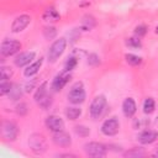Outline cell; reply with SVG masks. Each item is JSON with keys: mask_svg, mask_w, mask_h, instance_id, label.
Wrapping results in <instances>:
<instances>
[{"mask_svg": "<svg viewBox=\"0 0 158 158\" xmlns=\"http://www.w3.org/2000/svg\"><path fill=\"white\" fill-rule=\"evenodd\" d=\"M12 77V69L10 67H1L0 68V79L7 80Z\"/></svg>", "mask_w": 158, "mask_h": 158, "instance_id": "83f0119b", "label": "cell"}, {"mask_svg": "<svg viewBox=\"0 0 158 158\" xmlns=\"http://www.w3.org/2000/svg\"><path fill=\"white\" fill-rule=\"evenodd\" d=\"M156 109V102L152 98H147L144 101H143V112L144 114H152Z\"/></svg>", "mask_w": 158, "mask_h": 158, "instance_id": "7402d4cb", "label": "cell"}, {"mask_svg": "<svg viewBox=\"0 0 158 158\" xmlns=\"http://www.w3.org/2000/svg\"><path fill=\"white\" fill-rule=\"evenodd\" d=\"M144 156H146V152L142 148H132L123 153V157L126 158H141Z\"/></svg>", "mask_w": 158, "mask_h": 158, "instance_id": "ffe728a7", "label": "cell"}, {"mask_svg": "<svg viewBox=\"0 0 158 158\" xmlns=\"http://www.w3.org/2000/svg\"><path fill=\"white\" fill-rule=\"evenodd\" d=\"M42 17H43V20L47 21V22H57V21H59L60 15H59V12H58L53 6H49V7H47V9L44 10Z\"/></svg>", "mask_w": 158, "mask_h": 158, "instance_id": "e0dca14e", "label": "cell"}, {"mask_svg": "<svg viewBox=\"0 0 158 158\" xmlns=\"http://www.w3.org/2000/svg\"><path fill=\"white\" fill-rule=\"evenodd\" d=\"M77 64H78V58L77 57H70V58L67 59V62L64 64V70L70 72L72 69H74L77 67Z\"/></svg>", "mask_w": 158, "mask_h": 158, "instance_id": "f546056e", "label": "cell"}, {"mask_svg": "<svg viewBox=\"0 0 158 158\" xmlns=\"http://www.w3.org/2000/svg\"><path fill=\"white\" fill-rule=\"evenodd\" d=\"M43 36H44V38H47V40H53V38L57 36V30H56V27H53V26H46V27L43 28Z\"/></svg>", "mask_w": 158, "mask_h": 158, "instance_id": "d4e9b609", "label": "cell"}, {"mask_svg": "<svg viewBox=\"0 0 158 158\" xmlns=\"http://www.w3.org/2000/svg\"><path fill=\"white\" fill-rule=\"evenodd\" d=\"M125 43H126V46H128L131 48H141L142 47V43H141L139 37H130V38H126Z\"/></svg>", "mask_w": 158, "mask_h": 158, "instance_id": "484cf974", "label": "cell"}, {"mask_svg": "<svg viewBox=\"0 0 158 158\" xmlns=\"http://www.w3.org/2000/svg\"><path fill=\"white\" fill-rule=\"evenodd\" d=\"M28 112V109H27V105L25 102H20L16 105V114L20 115V116H23Z\"/></svg>", "mask_w": 158, "mask_h": 158, "instance_id": "836d02e7", "label": "cell"}, {"mask_svg": "<svg viewBox=\"0 0 158 158\" xmlns=\"http://www.w3.org/2000/svg\"><path fill=\"white\" fill-rule=\"evenodd\" d=\"M99 63H100V58H99L98 54H95V53H90V54L88 56V64H89V65L95 67V65H98Z\"/></svg>", "mask_w": 158, "mask_h": 158, "instance_id": "d6a6232c", "label": "cell"}, {"mask_svg": "<svg viewBox=\"0 0 158 158\" xmlns=\"http://www.w3.org/2000/svg\"><path fill=\"white\" fill-rule=\"evenodd\" d=\"M95 26H96V20L93 15L86 14L83 16L81 22H80V30L81 31H91Z\"/></svg>", "mask_w": 158, "mask_h": 158, "instance_id": "2e32d148", "label": "cell"}, {"mask_svg": "<svg viewBox=\"0 0 158 158\" xmlns=\"http://www.w3.org/2000/svg\"><path fill=\"white\" fill-rule=\"evenodd\" d=\"M22 44L21 42L16 41V40H9V38H5L2 42H1V46H0V53L2 57H10V56H14L16 54L17 52H20Z\"/></svg>", "mask_w": 158, "mask_h": 158, "instance_id": "8992f818", "label": "cell"}, {"mask_svg": "<svg viewBox=\"0 0 158 158\" xmlns=\"http://www.w3.org/2000/svg\"><path fill=\"white\" fill-rule=\"evenodd\" d=\"M107 144L100 143V142H89L84 144V151L89 157L94 158H101L106 157L107 154Z\"/></svg>", "mask_w": 158, "mask_h": 158, "instance_id": "5b68a950", "label": "cell"}, {"mask_svg": "<svg viewBox=\"0 0 158 158\" xmlns=\"http://www.w3.org/2000/svg\"><path fill=\"white\" fill-rule=\"evenodd\" d=\"M52 141L54 144H57L58 147H69L72 144V138L70 136L64 132V131H58L54 132V135L52 136Z\"/></svg>", "mask_w": 158, "mask_h": 158, "instance_id": "7c38bea8", "label": "cell"}, {"mask_svg": "<svg viewBox=\"0 0 158 158\" xmlns=\"http://www.w3.org/2000/svg\"><path fill=\"white\" fill-rule=\"evenodd\" d=\"M46 94H47V81L42 83V84L37 88V91L35 93V100H36V102H38Z\"/></svg>", "mask_w": 158, "mask_h": 158, "instance_id": "cb8c5ba5", "label": "cell"}, {"mask_svg": "<svg viewBox=\"0 0 158 158\" xmlns=\"http://www.w3.org/2000/svg\"><path fill=\"white\" fill-rule=\"evenodd\" d=\"M65 47H67V40L64 37H60L58 40H56L49 49H48V53H47V58L51 63H54L57 62V59L63 54V52L65 51Z\"/></svg>", "mask_w": 158, "mask_h": 158, "instance_id": "7a4b0ae2", "label": "cell"}, {"mask_svg": "<svg viewBox=\"0 0 158 158\" xmlns=\"http://www.w3.org/2000/svg\"><path fill=\"white\" fill-rule=\"evenodd\" d=\"M42 63H43V58H40L38 60H36V62L28 64V65L26 67V69L23 70L25 77H32V75L37 74L38 70H40V68H41V65H42Z\"/></svg>", "mask_w": 158, "mask_h": 158, "instance_id": "ac0fdd59", "label": "cell"}, {"mask_svg": "<svg viewBox=\"0 0 158 158\" xmlns=\"http://www.w3.org/2000/svg\"><path fill=\"white\" fill-rule=\"evenodd\" d=\"M81 115V109L77 107V106H70V107H67L65 109V116L68 120H77L79 116Z\"/></svg>", "mask_w": 158, "mask_h": 158, "instance_id": "d6986e66", "label": "cell"}, {"mask_svg": "<svg viewBox=\"0 0 158 158\" xmlns=\"http://www.w3.org/2000/svg\"><path fill=\"white\" fill-rule=\"evenodd\" d=\"M125 59H126V62H127L130 65H133V67L139 65V64L142 63V58L138 57V56H136V54H132V53L125 54Z\"/></svg>", "mask_w": 158, "mask_h": 158, "instance_id": "603a6c76", "label": "cell"}, {"mask_svg": "<svg viewBox=\"0 0 158 158\" xmlns=\"http://www.w3.org/2000/svg\"><path fill=\"white\" fill-rule=\"evenodd\" d=\"M46 127L52 131V132H58V131H63L64 128V121L62 117L57 116V115H49L46 118Z\"/></svg>", "mask_w": 158, "mask_h": 158, "instance_id": "8fae6325", "label": "cell"}, {"mask_svg": "<svg viewBox=\"0 0 158 158\" xmlns=\"http://www.w3.org/2000/svg\"><path fill=\"white\" fill-rule=\"evenodd\" d=\"M106 98L104 95H98L93 99L91 104H90V109H89V114H90V117L93 120H98L102 116L105 109H106Z\"/></svg>", "mask_w": 158, "mask_h": 158, "instance_id": "6da1fadb", "label": "cell"}, {"mask_svg": "<svg viewBox=\"0 0 158 158\" xmlns=\"http://www.w3.org/2000/svg\"><path fill=\"white\" fill-rule=\"evenodd\" d=\"M157 138H158V132L157 131H153V130L143 131V132H141L137 136L138 142L142 143V144H151L154 141H157Z\"/></svg>", "mask_w": 158, "mask_h": 158, "instance_id": "4fadbf2b", "label": "cell"}, {"mask_svg": "<svg viewBox=\"0 0 158 158\" xmlns=\"http://www.w3.org/2000/svg\"><path fill=\"white\" fill-rule=\"evenodd\" d=\"M74 132H75L78 136H80V137H88V136L90 135L89 127H86V126H84V125H78V126H75V127H74Z\"/></svg>", "mask_w": 158, "mask_h": 158, "instance_id": "4316f807", "label": "cell"}, {"mask_svg": "<svg viewBox=\"0 0 158 158\" xmlns=\"http://www.w3.org/2000/svg\"><path fill=\"white\" fill-rule=\"evenodd\" d=\"M37 104H38L43 110H47V109L52 105V98H51L49 95H47V94H46V95H44V96H43V98L37 102Z\"/></svg>", "mask_w": 158, "mask_h": 158, "instance_id": "4dcf8cb0", "label": "cell"}, {"mask_svg": "<svg viewBox=\"0 0 158 158\" xmlns=\"http://www.w3.org/2000/svg\"><path fill=\"white\" fill-rule=\"evenodd\" d=\"M30 22H31V16H30V15L23 14V15L17 16V17L12 21V23H11V32L19 33V32L23 31V30L30 25Z\"/></svg>", "mask_w": 158, "mask_h": 158, "instance_id": "9c48e42d", "label": "cell"}, {"mask_svg": "<svg viewBox=\"0 0 158 158\" xmlns=\"http://www.w3.org/2000/svg\"><path fill=\"white\" fill-rule=\"evenodd\" d=\"M69 80H70V72L63 70L62 73H59L54 77L53 81H52V89L54 91H60Z\"/></svg>", "mask_w": 158, "mask_h": 158, "instance_id": "30bf717a", "label": "cell"}, {"mask_svg": "<svg viewBox=\"0 0 158 158\" xmlns=\"http://www.w3.org/2000/svg\"><path fill=\"white\" fill-rule=\"evenodd\" d=\"M36 53L35 52H23L21 54H19L16 58H15V65L16 67H25V65H28L32 59L35 58Z\"/></svg>", "mask_w": 158, "mask_h": 158, "instance_id": "9a60e30c", "label": "cell"}, {"mask_svg": "<svg viewBox=\"0 0 158 158\" xmlns=\"http://www.w3.org/2000/svg\"><path fill=\"white\" fill-rule=\"evenodd\" d=\"M59 157H75L74 154H68V153H65V154H59Z\"/></svg>", "mask_w": 158, "mask_h": 158, "instance_id": "8d00e7d4", "label": "cell"}, {"mask_svg": "<svg viewBox=\"0 0 158 158\" xmlns=\"http://www.w3.org/2000/svg\"><path fill=\"white\" fill-rule=\"evenodd\" d=\"M156 33H157V35H158V26H157V27H156Z\"/></svg>", "mask_w": 158, "mask_h": 158, "instance_id": "74e56055", "label": "cell"}, {"mask_svg": "<svg viewBox=\"0 0 158 158\" xmlns=\"http://www.w3.org/2000/svg\"><path fill=\"white\" fill-rule=\"evenodd\" d=\"M120 128V122L116 117H110L105 120L101 125V132L105 136H115L118 132Z\"/></svg>", "mask_w": 158, "mask_h": 158, "instance_id": "ba28073f", "label": "cell"}, {"mask_svg": "<svg viewBox=\"0 0 158 158\" xmlns=\"http://www.w3.org/2000/svg\"><path fill=\"white\" fill-rule=\"evenodd\" d=\"M149 123H151V121L148 118H138V120H136L133 122V128H136V130H138V128H146V127L149 126Z\"/></svg>", "mask_w": 158, "mask_h": 158, "instance_id": "1f68e13d", "label": "cell"}, {"mask_svg": "<svg viewBox=\"0 0 158 158\" xmlns=\"http://www.w3.org/2000/svg\"><path fill=\"white\" fill-rule=\"evenodd\" d=\"M9 96H10L11 100H19L22 96V89H21V86L17 85V84H12V88H11V90L9 93Z\"/></svg>", "mask_w": 158, "mask_h": 158, "instance_id": "44dd1931", "label": "cell"}, {"mask_svg": "<svg viewBox=\"0 0 158 158\" xmlns=\"http://www.w3.org/2000/svg\"><path fill=\"white\" fill-rule=\"evenodd\" d=\"M156 153H157V156H158V148H157V152H156Z\"/></svg>", "mask_w": 158, "mask_h": 158, "instance_id": "f35d334b", "label": "cell"}, {"mask_svg": "<svg viewBox=\"0 0 158 158\" xmlns=\"http://www.w3.org/2000/svg\"><path fill=\"white\" fill-rule=\"evenodd\" d=\"M85 96H86V94H85L84 84L81 81H77L75 84H73V86L70 88V90L68 93V101L74 105H79V104L84 102Z\"/></svg>", "mask_w": 158, "mask_h": 158, "instance_id": "3957f363", "label": "cell"}, {"mask_svg": "<svg viewBox=\"0 0 158 158\" xmlns=\"http://www.w3.org/2000/svg\"><path fill=\"white\" fill-rule=\"evenodd\" d=\"M147 33V27L144 26V25H138L136 28H135V35H136V37H143L144 35Z\"/></svg>", "mask_w": 158, "mask_h": 158, "instance_id": "e575fe53", "label": "cell"}, {"mask_svg": "<svg viewBox=\"0 0 158 158\" xmlns=\"http://www.w3.org/2000/svg\"><path fill=\"white\" fill-rule=\"evenodd\" d=\"M1 135L6 141H15L19 136V128L16 126V123H14L12 121H2L1 123Z\"/></svg>", "mask_w": 158, "mask_h": 158, "instance_id": "52a82bcc", "label": "cell"}, {"mask_svg": "<svg viewBox=\"0 0 158 158\" xmlns=\"http://www.w3.org/2000/svg\"><path fill=\"white\" fill-rule=\"evenodd\" d=\"M11 88H12V84H11L10 81L1 80V83H0V95L4 96V95H6V94H9L10 90H11Z\"/></svg>", "mask_w": 158, "mask_h": 158, "instance_id": "f1b7e54d", "label": "cell"}, {"mask_svg": "<svg viewBox=\"0 0 158 158\" xmlns=\"http://www.w3.org/2000/svg\"><path fill=\"white\" fill-rule=\"evenodd\" d=\"M28 146L35 154H42L47 151V141L41 133H32L28 137Z\"/></svg>", "mask_w": 158, "mask_h": 158, "instance_id": "277c9868", "label": "cell"}, {"mask_svg": "<svg viewBox=\"0 0 158 158\" xmlns=\"http://www.w3.org/2000/svg\"><path fill=\"white\" fill-rule=\"evenodd\" d=\"M35 85H36V79H30V80H27V81L25 83L23 89H25L26 93H31V91L35 89Z\"/></svg>", "mask_w": 158, "mask_h": 158, "instance_id": "d590c367", "label": "cell"}, {"mask_svg": "<svg viewBox=\"0 0 158 158\" xmlns=\"http://www.w3.org/2000/svg\"><path fill=\"white\" fill-rule=\"evenodd\" d=\"M137 111L136 102L132 98H126L122 102V112L126 117H132Z\"/></svg>", "mask_w": 158, "mask_h": 158, "instance_id": "5bb4252c", "label": "cell"}]
</instances>
